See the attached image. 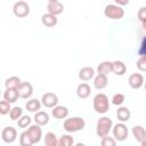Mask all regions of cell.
Masks as SVG:
<instances>
[{
	"label": "cell",
	"mask_w": 146,
	"mask_h": 146,
	"mask_svg": "<svg viewBox=\"0 0 146 146\" xmlns=\"http://www.w3.org/2000/svg\"><path fill=\"white\" fill-rule=\"evenodd\" d=\"M137 16H138V19L141 22V23H144V22H146V7L144 6V7H140L139 8V10H138V14H137Z\"/></svg>",
	"instance_id": "d590c367"
},
{
	"label": "cell",
	"mask_w": 146,
	"mask_h": 146,
	"mask_svg": "<svg viewBox=\"0 0 146 146\" xmlns=\"http://www.w3.org/2000/svg\"><path fill=\"white\" fill-rule=\"evenodd\" d=\"M11 107H10V103L6 102L5 99L0 102V114L1 115H6L8 113H10Z\"/></svg>",
	"instance_id": "4dcf8cb0"
},
{
	"label": "cell",
	"mask_w": 146,
	"mask_h": 146,
	"mask_svg": "<svg viewBox=\"0 0 146 146\" xmlns=\"http://www.w3.org/2000/svg\"><path fill=\"white\" fill-rule=\"evenodd\" d=\"M141 25H143V27L146 30V22H144V23H141Z\"/></svg>",
	"instance_id": "ab89813d"
},
{
	"label": "cell",
	"mask_w": 146,
	"mask_h": 146,
	"mask_svg": "<svg viewBox=\"0 0 146 146\" xmlns=\"http://www.w3.org/2000/svg\"><path fill=\"white\" fill-rule=\"evenodd\" d=\"M74 146H86V145H84L83 143H76V144H75Z\"/></svg>",
	"instance_id": "74e56055"
},
{
	"label": "cell",
	"mask_w": 146,
	"mask_h": 146,
	"mask_svg": "<svg viewBox=\"0 0 146 146\" xmlns=\"http://www.w3.org/2000/svg\"><path fill=\"white\" fill-rule=\"evenodd\" d=\"M17 124L19 128H27L30 124H31V117L29 115H23L18 121H17Z\"/></svg>",
	"instance_id": "1f68e13d"
},
{
	"label": "cell",
	"mask_w": 146,
	"mask_h": 146,
	"mask_svg": "<svg viewBox=\"0 0 146 146\" xmlns=\"http://www.w3.org/2000/svg\"><path fill=\"white\" fill-rule=\"evenodd\" d=\"M84 125H86L84 119H82L80 116H73V117H68L64 121L63 128L67 132H76V131L83 130Z\"/></svg>",
	"instance_id": "7a4b0ae2"
},
{
	"label": "cell",
	"mask_w": 146,
	"mask_h": 146,
	"mask_svg": "<svg viewBox=\"0 0 146 146\" xmlns=\"http://www.w3.org/2000/svg\"><path fill=\"white\" fill-rule=\"evenodd\" d=\"M47 10L49 14L54 15V16H57V15H60L64 10V6L62 2L57 1V0H49L48 3H47Z\"/></svg>",
	"instance_id": "30bf717a"
},
{
	"label": "cell",
	"mask_w": 146,
	"mask_h": 146,
	"mask_svg": "<svg viewBox=\"0 0 146 146\" xmlns=\"http://www.w3.org/2000/svg\"><path fill=\"white\" fill-rule=\"evenodd\" d=\"M41 104L47 108H54L58 104V97L54 92H46L41 97Z\"/></svg>",
	"instance_id": "52a82bcc"
},
{
	"label": "cell",
	"mask_w": 146,
	"mask_h": 146,
	"mask_svg": "<svg viewBox=\"0 0 146 146\" xmlns=\"http://www.w3.org/2000/svg\"><path fill=\"white\" fill-rule=\"evenodd\" d=\"M138 55L140 57H146V36L141 40V43H140V47L138 49Z\"/></svg>",
	"instance_id": "e575fe53"
},
{
	"label": "cell",
	"mask_w": 146,
	"mask_h": 146,
	"mask_svg": "<svg viewBox=\"0 0 146 146\" xmlns=\"http://www.w3.org/2000/svg\"><path fill=\"white\" fill-rule=\"evenodd\" d=\"M56 146H73V137L70 135H63L57 141Z\"/></svg>",
	"instance_id": "4316f807"
},
{
	"label": "cell",
	"mask_w": 146,
	"mask_h": 146,
	"mask_svg": "<svg viewBox=\"0 0 146 146\" xmlns=\"http://www.w3.org/2000/svg\"><path fill=\"white\" fill-rule=\"evenodd\" d=\"M26 131H27V133H29V136H30V138H31V140H32L33 144H36V143H39V141L41 140L42 130H41L40 125H38V124H32V125L29 127V129H27Z\"/></svg>",
	"instance_id": "9c48e42d"
},
{
	"label": "cell",
	"mask_w": 146,
	"mask_h": 146,
	"mask_svg": "<svg viewBox=\"0 0 146 146\" xmlns=\"http://www.w3.org/2000/svg\"><path fill=\"white\" fill-rule=\"evenodd\" d=\"M13 13L16 17H19V18L26 17L30 14V6L25 1H22V0L16 1L14 3V7H13Z\"/></svg>",
	"instance_id": "5b68a950"
},
{
	"label": "cell",
	"mask_w": 146,
	"mask_h": 146,
	"mask_svg": "<svg viewBox=\"0 0 146 146\" xmlns=\"http://www.w3.org/2000/svg\"><path fill=\"white\" fill-rule=\"evenodd\" d=\"M129 3V0H115V5H117V6H125V5H128Z\"/></svg>",
	"instance_id": "8d00e7d4"
},
{
	"label": "cell",
	"mask_w": 146,
	"mask_h": 146,
	"mask_svg": "<svg viewBox=\"0 0 146 146\" xmlns=\"http://www.w3.org/2000/svg\"><path fill=\"white\" fill-rule=\"evenodd\" d=\"M23 116V110L19 106H15L11 108L10 113H9V117L13 121H18L21 117Z\"/></svg>",
	"instance_id": "83f0119b"
},
{
	"label": "cell",
	"mask_w": 146,
	"mask_h": 146,
	"mask_svg": "<svg viewBox=\"0 0 146 146\" xmlns=\"http://www.w3.org/2000/svg\"><path fill=\"white\" fill-rule=\"evenodd\" d=\"M51 114L55 119H58V120H62V119H65L67 117L68 115V108L65 107V106H60V105H57L56 107H54L51 110Z\"/></svg>",
	"instance_id": "2e32d148"
},
{
	"label": "cell",
	"mask_w": 146,
	"mask_h": 146,
	"mask_svg": "<svg viewBox=\"0 0 146 146\" xmlns=\"http://www.w3.org/2000/svg\"><path fill=\"white\" fill-rule=\"evenodd\" d=\"M112 72V62H108V60H105V62H102L98 66H97V73L98 74H104V75H107Z\"/></svg>",
	"instance_id": "cb8c5ba5"
},
{
	"label": "cell",
	"mask_w": 146,
	"mask_h": 146,
	"mask_svg": "<svg viewBox=\"0 0 146 146\" xmlns=\"http://www.w3.org/2000/svg\"><path fill=\"white\" fill-rule=\"evenodd\" d=\"M112 128H113V122L110 117H106V116L100 117L96 124V133L99 138L107 137Z\"/></svg>",
	"instance_id": "3957f363"
},
{
	"label": "cell",
	"mask_w": 146,
	"mask_h": 146,
	"mask_svg": "<svg viewBox=\"0 0 146 146\" xmlns=\"http://www.w3.org/2000/svg\"><path fill=\"white\" fill-rule=\"evenodd\" d=\"M124 100H125V96L123 94H121V92H117V94H115L112 97V104L113 105H116V106L122 105L124 103Z\"/></svg>",
	"instance_id": "f546056e"
},
{
	"label": "cell",
	"mask_w": 146,
	"mask_h": 146,
	"mask_svg": "<svg viewBox=\"0 0 146 146\" xmlns=\"http://www.w3.org/2000/svg\"><path fill=\"white\" fill-rule=\"evenodd\" d=\"M132 135H133L135 139L139 143H141L146 139V130L141 125H135L132 128Z\"/></svg>",
	"instance_id": "7402d4cb"
},
{
	"label": "cell",
	"mask_w": 146,
	"mask_h": 146,
	"mask_svg": "<svg viewBox=\"0 0 146 146\" xmlns=\"http://www.w3.org/2000/svg\"><path fill=\"white\" fill-rule=\"evenodd\" d=\"M112 131H113V136H114L115 140L123 141V140H125L128 138V133H129L128 132V128L122 122H119L115 125H113Z\"/></svg>",
	"instance_id": "8992f818"
},
{
	"label": "cell",
	"mask_w": 146,
	"mask_h": 146,
	"mask_svg": "<svg viewBox=\"0 0 146 146\" xmlns=\"http://www.w3.org/2000/svg\"><path fill=\"white\" fill-rule=\"evenodd\" d=\"M144 88H145V90H146V82L144 83Z\"/></svg>",
	"instance_id": "60d3db41"
},
{
	"label": "cell",
	"mask_w": 146,
	"mask_h": 146,
	"mask_svg": "<svg viewBox=\"0 0 146 146\" xmlns=\"http://www.w3.org/2000/svg\"><path fill=\"white\" fill-rule=\"evenodd\" d=\"M137 68L141 72H146V57H140L137 60Z\"/></svg>",
	"instance_id": "836d02e7"
},
{
	"label": "cell",
	"mask_w": 146,
	"mask_h": 146,
	"mask_svg": "<svg viewBox=\"0 0 146 146\" xmlns=\"http://www.w3.org/2000/svg\"><path fill=\"white\" fill-rule=\"evenodd\" d=\"M22 81H21V78L14 75V76H10L6 80L5 82V87L6 89H18V87L21 86Z\"/></svg>",
	"instance_id": "603a6c76"
},
{
	"label": "cell",
	"mask_w": 146,
	"mask_h": 146,
	"mask_svg": "<svg viewBox=\"0 0 146 146\" xmlns=\"http://www.w3.org/2000/svg\"><path fill=\"white\" fill-rule=\"evenodd\" d=\"M41 105H42V104H41V102H40L39 99L33 98V99L27 100V103H26L25 107H26V110H27L29 112L36 113V112H39V110L41 108Z\"/></svg>",
	"instance_id": "d4e9b609"
},
{
	"label": "cell",
	"mask_w": 146,
	"mask_h": 146,
	"mask_svg": "<svg viewBox=\"0 0 146 146\" xmlns=\"http://www.w3.org/2000/svg\"><path fill=\"white\" fill-rule=\"evenodd\" d=\"M90 92H91V88L88 83L83 82V83H80L76 88V95L79 98L81 99H86L90 96Z\"/></svg>",
	"instance_id": "5bb4252c"
},
{
	"label": "cell",
	"mask_w": 146,
	"mask_h": 146,
	"mask_svg": "<svg viewBox=\"0 0 146 146\" xmlns=\"http://www.w3.org/2000/svg\"><path fill=\"white\" fill-rule=\"evenodd\" d=\"M79 79L82 81H89L95 76V70L90 66H84L79 71Z\"/></svg>",
	"instance_id": "4fadbf2b"
},
{
	"label": "cell",
	"mask_w": 146,
	"mask_h": 146,
	"mask_svg": "<svg viewBox=\"0 0 146 146\" xmlns=\"http://www.w3.org/2000/svg\"><path fill=\"white\" fill-rule=\"evenodd\" d=\"M92 105H94V110L96 111V113H98V114H105L108 111V108H110L108 97L105 94L99 92V94H97L94 97Z\"/></svg>",
	"instance_id": "6da1fadb"
},
{
	"label": "cell",
	"mask_w": 146,
	"mask_h": 146,
	"mask_svg": "<svg viewBox=\"0 0 146 146\" xmlns=\"http://www.w3.org/2000/svg\"><path fill=\"white\" fill-rule=\"evenodd\" d=\"M17 138V130L14 127H5L1 131V139L7 143V144H11L16 140Z\"/></svg>",
	"instance_id": "ba28073f"
},
{
	"label": "cell",
	"mask_w": 146,
	"mask_h": 146,
	"mask_svg": "<svg viewBox=\"0 0 146 146\" xmlns=\"http://www.w3.org/2000/svg\"><path fill=\"white\" fill-rule=\"evenodd\" d=\"M108 84V79H107V75H104V74H97L95 78H94V87L98 90H102L104 88H106Z\"/></svg>",
	"instance_id": "9a60e30c"
},
{
	"label": "cell",
	"mask_w": 146,
	"mask_h": 146,
	"mask_svg": "<svg viewBox=\"0 0 146 146\" xmlns=\"http://www.w3.org/2000/svg\"><path fill=\"white\" fill-rule=\"evenodd\" d=\"M57 16H54V15H51V14H49V13H47V14H43L42 16H41V23H42V25H44V26H47V27H52V26H55L56 24H57Z\"/></svg>",
	"instance_id": "44dd1931"
},
{
	"label": "cell",
	"mask_w": 146,
	"mask_h": 146,
	"mask_svg": "<svg viewBox=\"0 0 146 146\" xmlns=\"http://www.w3.org/2000/svg\"><path fill=\"white\" fill-rule=\"evenodd\" d=\"M130 116H131V113H130V110H128V107L121 106V107H119L116 110V117H117V120L120 122L124 123V122L129 121Z\"/></svg>",
	"instance_id": "d6986e66"
},
{
	"label": "cell",
	"mask_w": 146,
	"mask_h": 146,
	"mask_svg": "<svg viewBox=\"0 0 146 146\" xmlns=\"http://www.w3.org/2000/svg\"><path fill=\"white\" fill-rule=\"evenodd\" d=\"M19 145L21 146H32L33 145V143H32L27 131H23L19 135Z\"/></svg>",
	"instance_id": "f1b7e54d"
},
{
	"label": "cell",
	"mask_w": 146,
	"mask_h": 146,
	"mask_svg": "<svg viewBox=\"0 0 146 146\" xmlns=\"http://www.w3.org/2000/svg\"><path fill=\"white\" fill-rule=\"evenodd\" d=\"M140 144H141V146H146V139H145L144 141H141Z\"/></svg>",
	"instance_id": "f35d334b"
},
{
	"label": "cell",
	"mask_w": 146,
	"mask_h": 146,
	"mask_svg": "<svg viewBox=\"0 0 146 146\" xmlns=\"http://www.w3.org/2000/svg\"><path fill=\"white\" fill-rule=\"evenodd\" d=\"M57 137L54 132H47L44 136V146H56L57 145Z\"/></svg>",
	"instance_id": "484cf974"
},
{
	"label": "cell",
	"mask_w": 146,
	"mask_h": 146,
	"mask_svg": "<svg viewBox=\"0 0 146 146\" xmlns=\"http://www.w3.org/2000/svg\"><path fill=\"white\" fill-rule=\"evenodd\" d=\"M128 82H129V86L132 89H140L144 86L145 80H144L143 74H140V73H132V74H130Z\"/></svg>",
	"instance_id": "8fae6325"
},
{
	"label": "cell",
	"mask_w": 146,
	"mask_h": 146,
	"mask_svg": "<svg viewBox=\"0 0 146 146\" xmlns=\"http://www.w3.org/2000/svg\"><path fill=\"white\" fill-rule=\"evenodd\" d=\"M104 15L110 19H121L124 16V9L115 3H108L104 9Z\"/></svg>",
	"instance_id": "277c9868"
},
{
	"label": "cell",
	"mask_w": 146,
	"mask_h": 146,
	"mask_svg": "<svg viewBox=\"0 0 146 146\" xmlns=\"http://www.w3.org/2000/svg\"><path fill=\"white\" fill-rule=\"evenodd\" d=\"M102 146H116V140L113 137H104L102 138Z\"/></svg>",
	"instance_id": "d6a6232c"
},
{
	"label": "cell",
	"mask_w": 146,
	"mask_h": 146,
	"mask_svg": "<svg viewBox=\"0 0 146 146\" xmlns=\"http://www.w3.org/2000/svg\"><path fill=\"white\" fill-rule=\"evenodd\" d=\"M34 122L38 125H46L49 122V114L44 111H39L34 114Z\"/></svg>",
	"instance_id": "ffe728a7"
},
{
	"label": "cell",
	"mask_w": 146,
	"mask_h": 146,
	"mask_svg": "<svg viewBox=\"0 0 146 146\" xmlns=\"http://www.w3.org/2000/svg\"><path fill=\"white\" fill-rule=\"evenodd\" d=\"M112 72L119 76H122L125 74L127 72V67H125V64L121 60H114L112 62Z\"/></svg>",
	"instance_id": "e0dca14e"
},
{
	"label": "cell",
	"mask_w": 146,
	"mask_h": 146,
	"mask_svg": "<svg viewBox=\"0 0 146 146\" xmlns=\"http://www.w3.org/2000/svg\"><path fill=\"white\" fill-rule=\"evenodd\" d=\"M18 92H19V97L23 99H29L32 95H33V87L30 82L25 81L22 82L21 86L18 87Z\"/></svg>",
	"instance_id": "7c38bea8"
},
{
	"label": "cell",
	"mask_w": 146,
	"mask_h": 146,
	"mask_svg": "<svg viewBox=\"0 0 146 146\" xmlns=\"http://www.w3.org/2000/svg\"><path fill=\"white\" fill-rule=\"evenodd\" d=\"M19 98L18 89H6L3 92V99L8 103H15Z\"/></svg>",
	"instance_id": "ac0fdd59"
}]
</instances>
